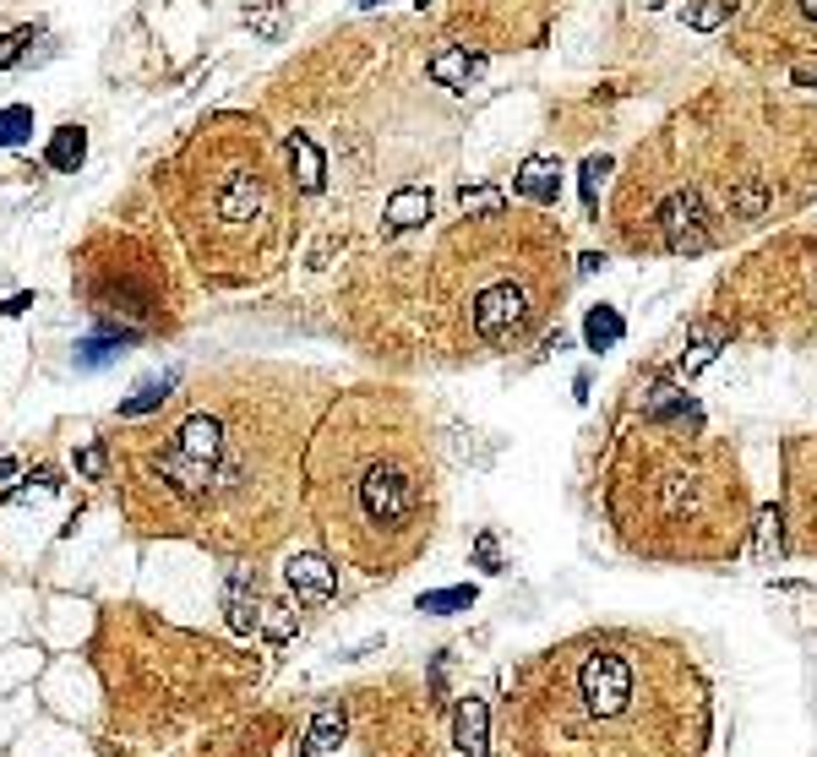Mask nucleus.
I'll use <instances>...</instances> for the list:
<instances>
[{"mask_svg":"<svg viewBox=\"0 0 817 757\" xmlns=\"http://www.w3.org/2000/svg\"><path fill=\"white\" fill-rule=\"evenodd\" d=\"M817 196V110L708 93L627 158L611 235L637 256H703Z\"/></svg>","mask_w":817,"mask_h":757,"instance_id":"obj_1","label":"nucleus"},{"mask_svg":"<svg viewBox=\"0 0 817 757\" xmlns=\"http://www.w3.org/2000/svg\"><path fill=\"white\" fill-rule=\"evenodd\" d=\"M714 693L682 637L583 627L507 682L502 757H708Z\"/></svg>","mask_w":817,"mask_h":757,"instance_id":"obj_2","label":"nucleus"},{"mask_svg":"<svg viewBox=\"0 0 817 757\" xmlns=\"http://www.w3.org/2000/svg\"><path fill=\"white\" fill-rule=\"evenodd\" d=\"M605 518L637 562L719 567L753 529V491L742 458L682 409H643L605 458Z\"/></svg>","mask_w":817,"mask_h":757,"instance_id":"obj_3","label":"nucleus"},{"mask_svg":"<svg viewBox=\"0 0 817 757\" xmlns=\"http://www.w3.org/2000/svg\"><path fill=\"white\" fill-rule=\"evenodd\" d=\"M572 267L545 207L469 213L437 256V295L458 355H512L534 344L562 306Z\"/></svg>","mask_w":817,"mask_h":757,"instance_id":"obj_4","label":"nucleus"},{"mask_svg":"<svg viewBox=\"0 0 817 757\" xmlns=\"http://www.w3.org/2000/svg\"><path fill=\"white\" fill-rule=\"evenodd\" d=\"M431 458L398 442H377L344 480V523L360 545L371 572H398L404 556H415L431 540ZM338 529V523H333Z\"/></svg>","mask_w":817,"mask_h":757,"instance_id":"obj_5","label":"nucleus"},{"mask_svg":"<svg viewBox=\"0 0 817 757\" xmlns=\"http://www.w3.org/2000/svg\"><path fill=\"white\" fill-rule=\"evenodd\" d=\"M153 474H159L181 502H213V497L246 491L252 463H246V452L235 447V437L224 431L218 415H191L186 426L153 452Z\"/></svg>","mask_w":817,"mask_h":757,"instance_id":"obj_6","label":"nucleus"},{"mask_svg":"<svg viewBox=\"0 0 817 757\" xmlns=\"http://www.w3.org/2000/svg\"><path fill=\"white\" fill-rule=\"evenodd\" d=\"M202 213H207L213 235H224V241L267 235V224L278 218V191H273V170L262 164L256 142L235 147L229 158L213 164L207 191H202Z\"/></svg>","mask_w":817,"mask_h":757,"instance_id":"obj_7","label":"nucleus"},{"mask_svg":"<svg viewBox=\"0 0 817 757\" xmlns=\"http://www.w3.org/2000/svg\"><path fill=\"white\" fill-rule=\"evenodd\" d=\"M731 44L753 65H813L817 0H742L731 11Z\"/></svg>","mask_w":817,"mask_h":757,"instance_id":"obj_8","label":"nucleus"},{"mask_svg":"<svg viewBox=\"0 0 817 757\" xmlns=\"http://www.w3.org/2000/svg\"><path fill=\"white\" fill-rule=\"evenodd\" d=\"M779 529L790 556H817V437L779 447Z\"/></svg>","mask_w":817,"mask_h":757,"instance_id":"obj_9","label":"nucleus"},{"mask_svg":"<svg viewBox=\"0 0 817 757\" xmlns=\"http://www.w3.org/2000/svg\"><path fill=\"white\" fill-rule=\"evenodd\" d=\"M474 6H480L486 33L502 39V44H512V50L534 44V39L545 33L551 11H556V0H474Z\"/></svg>","mask_w":817,"mask_h":757,"instance_id":"obj_10","label":"nucleus"},{"mask_svg":"<svg viewBox=\"0 0 817 757\" xmlns=\"http://www.w3.org/2000/svg\"><path fill=\"white\" fill-rule=\"evenodd\" d=\"M284 577H289V589H295L300 600H333V594H338V567H333L327 556H316V551L289 556V562H284Z\"/></svg>","mask_w":817,"mask_h":757,"instance_id":"obj_11","label":"nucleus"},{"mask_svg":"<svg viewBox=\"0 0 817 757\" xmlns=\"http://www.w3.org/2000/svg\"><path fill=\"white\" fill-rule=\"evenodd\" d=\"M452 741L463 757H491V708L486 697H463L452 714Z\"/></svg>","mask_w":817,"mask_h":757,"instance_id":"obj_12","label":"nucleus"},{"mask_svg":"<svg viewBox=\"0 0 817 757\" xmlns=\"http://www.w3.org/2000/svg\"><path fill=\"white\" fill-rule=\"evenodd\" d=\"M224 611H229V627H235V632H256V627H262V594H256V567H235V572H229V589H224Z\"/></svg>","mask_w":817,"mask_h":757,"instance_id":"obj_13","label":"nucleus"},{"mask_svg":"<svg viewBox=\"0 0 817 757\" xmlns=\"http://www.w3.org/2000/svg\"><path fill=\"white\" fill-rule=\"evenodd\" d=\"M126 344H136V333H93V338L76 344V366L82 371H104V366H115L126 355Z\"/></svg>","mask_w":817,"mask_h":757,"instance_id":"obj_14","label":"nucleus"},{"mask_svg":"<svg viewBox=\"0 0 817 757\" xmlns=\"http://www.w3.org/2000/svg\"><path fill=\"white\" fill-rule=\"evenodd\" d=\"M289 158H295V186L306 191H321V175H327V164H321V147H316L306 131H289Z\"/></svg>","mask_w":817,"mask_h":757,"instance_id":"obj_15","label":"nucleus"},{"mask_svg":"<svg viewBox=\"0 0 817 757\" xmlns=\"http://www.w3.org/2000/svg\"><path fill=\"white\" fill-rule=\"evenodd\" d=\"M344 730H349V719H344V708H338V703L316 708V719H312V730H306V747H300V753H306V757L333 753V747L344 741Z\"/></svg>","mask_w":817,"mask_h":757,"instance_id":"obj_16","label":"nucleus"},{"mask_svg":"<svg viewBox=\"0 0 817 757\" xmlns=\"http://www.w3.org/2000/svg\"><path fill=\"white\" fill-rule=\"evenodd\" d=\"M82 158H88V131L82 126H61L55 136H50V147H44V164L61 170V175H71Z\"/></svg>","mask_w":817,"mask_h":757,"instance_id":"obj_17","label":"nucleus"},{"mask_svg":"<svg viewBox=\"0 0 817 757\" xmlns=\"http://www.w3.org/2000/svg\"><path fill=\"white\" fill-rule=\"evenodd\" d=\"M426 218H431V191H415V186L392 191V202H387V224L392 229H415Z\"/></svg>","mask_w":817,"mask_h":757,"instance_id":"obj_18","label":"nucleus"},{"mask_svg":"<svg viewBox=\"0 0 817 757\" xmlns=\"http://www.w3.org/2000/svg\"><path fill=\"white\" fill-rule=\"evenodd\" d=\"M175 392V377H147L131 398H121V420H142V415H153L164 398Z\"/></svg>","mask_w":817,"mask_h":757,"instance_id":"obj_19","label":"nucleus"},{"mask_svg":"<svg viewBox=\"0 0 817 757\" xmlns=\"http://www.w3.org/2000/svg\"><path fill=\"white\" fill-rule=\"evenodd\" d=\"M71 463H76V474H82V480H104V474H110V447H104V437L82 442L76 452H71Z\"/></svg>","mask_w":817,"mask_h":757,"instance_id":"obj_20","label":"nucleus"},{"mask_svg":"<svg viewBox=\"0 0 817 757\" xmlns=\"http://www.w3.org/2000/svg\"><path fill=\"white\" fill-rule=\"evenodd\" d=\"M518 186L529 191L540 207H551V202H556V164H540V158H534V164L523 170V181H518Z\"/></svg>","mask_w":817,"mask_h":757,"instance_id":"obj_21","label":"nucleus"},{"mask_svg":"<svg viewBox=\"0 0 817 757\" xmlns=\"http://www.w3.org/2000/svg\"><path fill=\"white\" fill-rule=\"evenodd\" d=\"M28 131H33V110L28 104H6L0 110V147H22Z\"/></svg>","mask_w":817,"mask_h":757,"instance_id":"obj_22","label":"nucleus"},{"mask_svg":"<svg viewBox=\"0 0 817 757\" xmlns=\"http://www.w3.org/2000/svg\"><path fill=\"white\" fill-rule=\"evenodd\" d=\"M463 605H474V589H437V594H420V611H431V616L463 611Z\"/></svg>","mask_w":817,"mask_h":757,"instance_id":"obj_23","label":"nucleus"},{"mask_svg":"<svg viewBox=\"0 0 817 757\" xmlns=\"http://www.w3.org/2000/svg\"><path fill=\"white\" fill-rule=\"evenodd\" d=\"M28 480H33V485H17L11 502H33V497H55V491H61V474H55V469H33Z\"/></svg>","mask_w":817,"mask_h":757,"instance_id":"obj_24","label":"nucleus"},{"mask_svg":"<svg viewBox=\"0 0 817 757\" xmlns=\"http://www.w3.org/2000/svg\"><path fill=\"white\" fill-rule=\"evenodd\" d=\"M431 71H437L441 82H452V88H458V82L474 71V61H469V50H447V55H437V61H431Z\"/></svg>","mask_w":817,"mask_h":757,"instance_id":"obj_25","label":"nucleus"},{"mask_svg":"<svg viewBox=\"0 0 817 757\" xmlns=\"http://www.w3.org/2000/svg\"><path fill=\"white\" fill-rule=\"evenodd\" d=\"M622 338V316L616 311H594L589 316V344L594 349H605V344H616Z\"/></svg>","mask_w":817,"mask_h":757,"instance_id":"obj_26","label":"nucleus"},{"mask_svg":"<svg viewBox=\"0 0 817 757\" xmlns=\"http://www.w3.org/2000/svg\"><path fill=\"white\" fill-rule=\"evenodd\" d=\"M33 44V28H17V33H6L0 39V71H11V65L22 61V50Z\"/></svg>","mask_w":817,"mask_h":757,"instance_id":"obj_27","label":"nucleus"},{"mask_svg":"<svg viewBox=\"0 0 817 757\" xmlns=\"http://www.w3.org/2000/svg\"><path fill=\"white\" fill-rule=\"evenodd\" d=\"M28 306H33V295H11V300L0 306V316H22V311H28Z\"/></svg>","mask_w":817,"mask_h":757,"instance_id":"obj_28","label":"nucleus"},{"mask_svg":"<svg viewBox=\"0 0 817 757\" xmlns=\"http://www.w3.org/2000/svg\"><path fill=\"white\" fill-rule=\"evenodd\" d=\"M17 474V458H0V480H11Z\"/></svg>","mask_w":817,"mask_h":757,"instance_id":"obj_29","label":"nucleus"},{"mask_svg":"<svg viewBox=\"0 0 817 757\" xmlns=\"http://www.w3.org/2000/svg\"><path fill=\"white\" fill-rule=\"evenodd\" d=\"M360 6H366V11H371V6H381V0H360Z\"/></svg>","mask_w":817,"mask_h":757,"instance_id":"obj_30","label":"nucleus"},{"mask_svg":"<svg viewBox=\"0 0 817 757\" xmlns=\"http://www.w3.org/2000/svg\"><path fill=\"white\" fill-rule=\"evenodd\" d=\"M725 6H731V11H736V6H742V0H725Z\"/></svg>","mask_w":817,"mask_h":757,"instance_id":"obj_31","label":"nucleus"}]
</instances>
